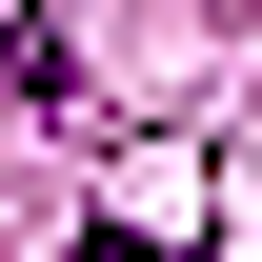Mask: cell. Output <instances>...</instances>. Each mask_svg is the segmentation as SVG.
<instances>
[{"label": "cell", "instance_id": "cell-1", "mask_svg": "<svg viewBox=\"0 0 262 262\" xmlns=\"http://www.w3.org/2000/svg\"><path fill=\"white\" fill-rule=\"evenodd\" d=\"M81 262H182V242H141V222H121V242H81Z\"/></svg>", "mask_w": 262, "mask_h": 262}]
</instances>
